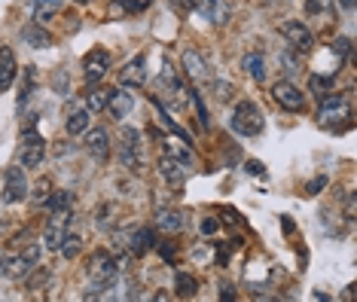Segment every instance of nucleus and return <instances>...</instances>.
Returning a JSON list of instances; mask_svg holds the SVG:
<instances>
[{
    "label": "nucleus",
    "instance_id": "44",
    "mask_svg": "<svg viewBox=\"0 0 357 302\" xmlns=\"http://www.w3.org/2000/svg\"><path fill=\"white\" fill-rule=\"evenodd\" d=\"M354 3H357V0H339V6H342V10H354Z\"/></svg>",
    "mask_w": 357,
    "mask_h": 302
},
{
    "label": "nucleus",
    "instance_id": "2",
    "mask_svg": "<svg viewBox=\"0 0 357 302\" xmlns=\"http://www.w3.org/2000/svg\"><path fill=\"white\" fill-rule=\"evenodd\" d=\"M321 122L327 128H336L339 122H348L351 119V104H348V95H333V92H327V95L321 98Z\"/></svg>",
    "mask_w": 357,
    "mask_h": 302
},
{
    "label": "nucleus",
    "instance_id": "22",
    "mask_svg": "<svg viewBox=\"0 0 357 302\" xmlns=\"http://www.w3.org/2000/svg\"><path fill=\"white\" fill-rule=\"evenodd\" d=\"M43 156H46V146L43 144H28L25 150H22V168L43 165Z\"/></svg>",
    "mask_w": 357,
    "mask_h": 302
},
{
    "label": "nucleus",
    "instance_id": "5",
    "mask_svg": "<svg viewBox=\"0 0 357 302\" xmlns=\"http://www.w3.org/2000/svg\"><path fill=\"white\" fill-rule=\"evenodd\" d=\"M3 205H19V201L28 199V181L22 168H10L3 177V192H0Z\"/></svg>",
    "mask_w": 357,
    "mask_h": 302
},
{
    "label": "nucleus",
    "instance_id": "36",
    "mask_svg": "<svg viewBox=\"0 0 357 302\" xmlns=\"http://www.w3.org/2000/svg\"><path fill=\"white\" fill-rule=\"evenodd\" d=\"M324 10H327V0H306V12L317 15V12H324Z\"/></svg>",
    "mask_w": 357,
    "mask_h": 302
},
{
    "label": "nucleus",
    "instance_id": "17",
    "mask_svg": "<svg viewBox=\"0 0 357 302\" xmlns=\"http://www.w3.org/2000/svg\"><path fill=\"white\" fill-rule=\"evenodd\" d=\"M183 74L190 76V80H205L208 76V65H205V58H201L196 49L183 52Z\"/></svg>",
    "mask_w": 357,
    "mask_h": 302
},
{
    "label": "nucleus",
    "instance_id": "25",
    "mask_svg": "<svg viewBox=\"0 0 357 302\" xmlns=\"http://www.w3.org/2000/svg\"><path fill=\"white\" fill-rule=\"evenodd\" d=\"M71 201H74V196L67 190H56L49 199H46V208H49V211H67Z\"/></svg>",
    "mask_w": 357,
    "mask_h": 302
},
{
    "label": "nucleus",
    "instance_id": "14",
    "mask_svg": "<svg viewBox=\"0 0 357 302\" xmlns=\"http://www.w3.org/2000/svg\"><path fill=\"white\" fill-rule=\"evenodd\" d=\"M15 74H19V65H15V56L10 46H0V92H6L13 86Z\"/></svg>",
    "mask_w": 357,
    "mask_h": 302
},
{
    "label": "nucleus",
    "instance_id": "40",
    "mask_svg": "<svg viewBox=\"0 0 357 302\" xmlns=\"http://www.w3.org/2000/svg\"><path fill=\"white\" fill-rule=\"evenodd\" d=\"M25 257H28V260H31V262H34V266H37V260H40V244H31L28 251H25Z\"/></svg>",
    "mask_w": 357,
    "mask_h": 302
},
{
    "label": "nucleus",
    "instance_id": "38",
    "mask_svg": "<svg viewBox=\"0 0 357 302\" xmlns=\"http://www.w3.org/2000/svg\"><path fill=\"white\" fill-rule=\"evenodd\" d=\"M217 229H220V223L211 220V217H208V220H201V232H205V235H214Z\"/></svg>",
    "mask_w": 357,
    "mask_h": 302
},
{
    "label": "nucleus",
    "instance_id": "7",
    "mask_svg": "<svg viewBox=\"0 0 357 302\" xmlns=\"http://www.w3.org/2000/svg\"><path fill=\"white\" fill-rule=\"evenodd\" d=\"M119 156H122V162H126V168H131V171L141 168V131H135V128L122 131Z\"/></svg>",
    "mask_w": 357,
    "mask_h": 302
},
{
    "label": "nucleus",
    "instance_id": "42",
    "mask_svg": "<svg viewBox=\"0 0 357 302\" xmlns=\"http://www.w3.org/2000/svg\"><path fill=\"white\" fill-rule=\"evenodd\" d=\"M247 171H251V174H260L263 165H260V162H247Z\"/></svg>",
    "mask_w": 357,
    "mask_h": 302
},
{
    "label": "nucleus",
    "instance_id": "35",
    "mask_svg": "<svg viewBox=\"0 0 357 302\" xmlns=\"http://www.w3.org/2000/svg\"><path fill=\"white\" fill-rule=\"evenodd\" d=\"M324 187H327V177H315V181L306 187V192H308V196H317V192H321Z\"/></svg>",
    "mask_w": 357,
    "mask_h": 302
},
{
    "label": "nucleus",
    "instance_id": "15",
    "mask_svg": "<svg viewBox=\"0 0 357 302\" xmlns=\"http://www.w3.org/2000/svg\"><path fill=\"white\" fill-rule=\"evenodd\" d=\"M107 110H110L116 119H126V116L135 110V98H131L126 89H113L110 92V101H107Z\"/></svg>",
    "mask_w": 357,
    "mask_h": 302
},
{
    "label": "nucleus",
    "instance_id": "8",
    "mask_svg": "<svg viewBox=\"0 0 357 302\" xmlns=\"http://www.w3.org/2000/svg\"><path fill=\"white\" fill-rule=\"evenodd\" d=\"M281 34L287 37V43H290L297 52H308V49L315 46L312 31L302 25V22H284V25H281Z\"/></svg>",
    "mask_w": 357,
    "mask_h": 302
},
{
    "label": "nucleus",
    "instance_id": "13",
    "mask_svg": "<svg viewBox=\"0 0 357 302\" xmlns=\"http://www.w3.org/2000/svg\"><path fill=\"white\" fill-rule=\"evenodd\" d=\"M159 174L165 177L172 187H181V183L186 181V162L177 159V156H165L159 162Z\"/></svg>",
    "mask_w": 357,
    "mask_h": 302
},
{
    "label": "nucleus",
    "instance_id": "10",
    "mask_svg": "<svg viewBox=\"0 0 357 302\" xmlns=\"http://www.w3.org/2000/svg\"><path fill=\"white\" fill-rule=\"evenodd\" d=\"M83 67H86V80L89 83H98L101 76L110 71V56L104 49H92L86 58H83Z\"/></svg>",
    "mask_w": 357,
    "mask_h": 302
},
{
    "label": "nucleus",
    "instance_id": "43",
    "mask_svg": "<svg viewBox=\"0 0 357 302\" xmlns=\"http://www.w3.org/2000/svg\"><path fill=\"white\" fill-rule=\"evenodd\" d=\"M348 220H354V196H348Z\"/></svg>",
    "mask_w": 357,
    "mask_h": 302
},
{
    "label": "nucleus",
    "instance_id": "37",
    "mask_svg": "<svg viewBox=\"0 0 357 302\" xmlns=\"http://www.w3.org/2000/svg\"><path fill=\"white\" fill-rule=\"evenodd\" d=\"M22 141H25V146H28V144H43V137L37 135L34 128H25V135H22Z\"/></svg>",
    "mask_w": 357,
    "mask_h": 302
},
{
    "label": "nucleus",
    "instance_id": "11",
    "mask_svg": "<svg viewBox=\"0 0 357 302\" xmlns=\"http://www.w3.org/2000/svg\"><path fill=\"white\" fill-rule=\"evenodd\" d=\"M144 83H147V61L144 56H138L119 71V86H144Z\"/></svg>",
    "mask_w": 357,
    "mask_h": 302
},
{
    "label": "nucleus",
    "instance_id": "34",
    "mask_svg": "<svg viewBox=\"0 0 357 302\" xmlns=\"http://www.w3.org/2000/svg\"><path fill=\"white\" fill-rule=\"evenodd\" d=\"M214 92H217V101H229L235 89H232L229 83H214Z\"/></svg>",
    "mask_w": 357,
    "mask_h": 302
},
{
    "label": "nucleus",
    "instance_id": "19",
    "mask_svg": "<svg viewBox=\"0 0 357 302\" xmlns=\"http://www.w3.org/2000/svg\"><path fill=\"white\" fill-rule=\"evenodd\" d=\"M242 67L251 74V80H257V83L266 80V61H263L260 52H247V56L242 58Z\"/></svg>",
    "mask_w": 357,
    "mask_h": 302
},
{
    "label": "nucleus",
    "instance_id": "28",
    "mask_svg": "<svg viewBox=\"0 0 357 302\" xmlns=\"http://www.w3.org/2000/svg\"><path fill=\"white\" fill-rule=\"evenodd\" d=\"M34 80H37L34 67H25V89H22V95H19V107H25V104H28V98H31V89H34Z\"/></svg>",
    "mask_w": 357,
    "mask_h": 302
},
{
    "label": "nucleus",
    "instance_id": "33",
    "mask_svg": "<svg viewBox=\"0 0 357 302\" xmlns=\"http://www.w3.org/2000/svg\"><path fill=\"white\" fill-rule=\"evenodd\" d=\"M330 76H317V74H312V92H324L327 95V89H330Z\"/></svg>",
    "mask_w": 357,
    "mask_h": 302
},
{
    "label": "nucleus",
    "instance_id": "27",
    "mask_svg": "<svg viewBox=\"0 0 357 302\" xmlns=\"http://www.w3.org/2000/svg\"><path fill=\"white\" fill-rule=\"evenodd\" d=\"M58 251L65 253L67 260H74L76 253H80V235H74V232H67V235H65V242H61Z\"/></svg>",
    "mask_w": 357,
    "mask_h": 302
},
{
    "label": "nucleus",
    "instance_id": "24",
    "mask_svg": "<svg viewBox=\"0 0 357 302\" xmlns=\"http://www.w3.org/2000/svg\"><path fill=\"white\" fill-rule=\"evenodd\" d=\"M25 40L34 46V49H49L52 46V37L43 31V25H34V28H25Z\"/></svg>",
    "mask_w": 357,
    "mask_h": 302
},
{
    "label": "nucleus",
    "instance_id": "6",
    "mask_svg": "<svg viewBox=\"0 0 357 302\" xmlns=\"http://www.w3.org/2000/svg\"><path fill=\"white\" fill-rule=\"evenodd\" d=\"M272 98H275L278 107H284V110H290V113H297V110L306 107V95H302V92L293 86V83H287V80L272 86Z\"/></svg>",
    "mask_w": 357,
    "mask_h": 302
},
{
    "label": "nucleus",
    "instance_id": "26",
    "mask_svg": "<svg viewBox=\"0 0 357 302\" xmlns=\"http://www.w3.org/2000/svg\"><path fill=\"white\" fill-rule=\"evenodd\" d=\"M107 101H110V92L95 89V92H89L86 104H89V110H92V113H98V110H107Z\"/></svg>",
    "mask_w": 357,
    "mask_h": 302
},
{
    "label": "nucleus",
    "instance_id": "39",
    "mask_svg": "<svg viewBox=\"0 0 357 302\" xmlns=\"http://www.w3.org/2000/svg\"><path fill=\"white\" fill-rule=\"evenodd\" d=\"M46 278H49V272H46V269H40V272L34 275V281H31V290H37L40 284H46Z\"/></svg>",
    "mask_w": 357,
    "mask_h": 302
},
{
    "label": "nucleus",
    "instance_id": "20",
    "mask_svg": "<svg viewBox=\"0 0 357 302\" xmlns=\"http://www.w3.org/2000/svg\"><path fill=\"white\" fill-rule=\"evenodd\" d=\"M31 266H34V262H31L25 253H19V257H13V260H3V275L6 278H25L31 272Z\"/></svg>",
    "mask_w": 357,
    "mask_h": 302
},
{
    "label": "nucleus",
    "instance_id": "29",
    "mask_svg": "<svg viewBox=\"0 0 357 302\" xmlns=\"http://www.w3.org/2000/svg\"><path fill=\"white\" fill-rule=\"evenodd\" d=\"M190 6L196 12H205V15H214L217 6H220V0H190Z\"/></svg>",
    "mask_w": 357,
    "mask_h": 302
},
{
    "label": "nucleus",
    "instance_id": "23",
    "mask_svg": "<svg viewBox=\"0 0 357 302\" xmlns=\"http://www.w3.org/2000/svg\"><path fill=\"white\" fill-rule=\"evenodd\" d=\"M174 290H177V296H183V299H190V296H196L199 293V281L192 275H186V272H181L174 278Z\"/></svg>",
    "mask_w": 357,
    "mask_h": 302
},
{
    "label": "nucleus",
    "instance_id": "45",
    "mask_svg": "<svg viewBox=\"0 0 357 302\" xmlns=\"http://www.w3.org/2000/svg\"><path fill=\"white\" fill-rule=\"evenodd\" d=\"M0 275H3V260H0Z\"/></svg>",
    "mask_w": 357,
    "mask_h": 302
},
{
    "label": "nucleus",
    "instance_id": "3",
    "mask_svg": "<svg viewBox=\"0 0 357 302\" xmlns=\"http://www.w3.org/2000/svg\"><path fill=\"white\" fill-rule=\"evenodd\" d=\"M116 260L110 257L107 251H95L92 253V260H89V278L95 281V296H98V290L101 287H107V284L116 278Z\"/></svg>",
    "mask_w": 357,
    "mask_h": 302
},
{
    "label": "nucleus",
    "instance_id": "9",
    "mask_svg": "<svg viewBox=\"0 0 357 302\" xmlns=\"http://www.w3.org/2000/svg\"><path fill=\"white\" fill-rule=\"evenodd\" d=\"M153 244H156V232H153L150 226H138V229H131L128 235H126V247L135 257H144V253H150L153 251Z\"/></svg>",
    "mask_w": 357,
    "mask_h": 302
},
{
    "label": "nucleus",
    "instance_id": "41",
    "mask_svg": "<svg viewBox=\"0 0 357 302\" xmlns=\"http://www.w3.org/2000/svg\"><path fill=\"white\" fill-rule=\"evenodd\" d=\"M159 253H162V260H172V257H174V247H172V244H162Z\"/></svg>",
    "mask_w": 357,
    "mask_h": 302
},
{
    "label": "nucleus",
    "instance_id": "32",
    "mask_svg": "<svg viewBox=\"0 0 357 302\" xmlns=\"http://www.w3.org/2000/svg\"><path fill=\"white\" fill-rule=\"evenodd\" d=\"M281 65H284V67H290L287 74H297V71H299V58H297V52H281Z\"/></svg>",
    "mask_w": 357,
    "mask_h": 302
},
{
    "label": "nucleus",
    "instance_id": "30",
    "mask_svg": "<svg viewBox=\"0 0 357 302\" xmlns=\"http://www.w3.org/2000/svg\"><path fill=\"white\" fill-rule=\"evenodd\" d=\"M333 52H336L339 58L351 56V37H336V40H333Z\"/></svg>",
    "mask_w": 357,
    "mask_h": 302
},
{
    "label": "nucleus",
    "instance_id": "31",
    "mask_svg": "<svg viewBox=\"0 0 357 302\" xmlns=\"http://www.w3.org/2000/svg\"><path fill=\"white\" fill-rule=\"evenodd\" d=\"M49 196H52V183H49V181H40V183H37V190H34V199L43 205V201L49 199Z\"/></svg>",
    "mask_w": 357,
    "mask_h": 302
},
{
    "label": "nucleus",
    "instance_id": "4",
    "mask_svg": "<svg viewBox=\"0 0 357 302\" xmlns=\"http://www.w3.org/2000/svg\"><path fill=\"white\" fill-rule=\"evenodd\" d=\"M71 208L67 211H52L49 223H46L43 229V247H49V251H58L61 242H65V235L71 232Z\"/></svg>",
    "mask_w": 357,
    "mask_h": 302
},
{
    "label": "nucleus",
    "instance_id": "21",
    "mask_svg": "<svg viewBox=\"0 0 357 302\" xmlns=\"http://www.w3.org/2000/svg\"><path fill=\"white\" fill-rule=\"evenodd\" d=\"M58 10H61V0H34V22L43 25V22H49Z\"/></svg>",
    "mask_w": 357,
    "mask_h": 302
},
{
    "label": "nucleus",
    "instance_id": "18",
    "mask_svg": "<svg viewBox=\"0 0 357 302\" xmlns=\"http://www.w3.org/2000/svg\"><path fill=\"white\" fill-rule=\"evenodd\" d=\"M65 126H67V135H83V131H89V126H92V116H89V110L76 107V110L67 113Z\"/></svg>",
    "mask_w": 357,
    "mask_h": 302
},
{
    "label": "nucleus",
    "instance_id": "12",
    "mask_svg": "<svg viewBox=\"0 0 357 302\" xmlns=\"http://www.w3.org/2000/svg\"><path fill=\"white\" fill-rule=\"evenodd\" d=\"M86 146H89V153H92V156H95L98 162H107V159H110V137H107L104 128H89Z\"/></svg>",
    "mask_w": 357,
    "mask_h": 302
},
{
    "label": "nucleus",
    "instance_id": "1",
    "mask_svg": "<svg viewBox=\"0 0 357 302\" xmlns=\"http://www.w3.org/2000/svg\"><path fill=\"white\" fill-rule=\"evenodd\" d=\"M263 126H266V119H263L260 107L251 104V101H242V104L235 107V113H232V128L244 137H257Z\"/></svg>",
    "mask_w": 357,
    "mask_h": 302
},
{
    "label": "nucleus",
    "instance_id": "16",
    "mask_svg": "<svg viewBox=\"0 0 357 302\" xmlns=\"http://www.w3.org/2000/svg\"><path fill=\"white\" fill-rule=\"evenodd\" d=\"M156 226L165 232H181L186 226V217H183V211H177V208H159Z\"/></svg>",
    "mask_w": 357,
    "mask_h": 302
},
{
    "label": "nucleus",
    "instance_id": "46",
    "mask_svg": "<svg viewBox=\"0 0 357 302\" xmlns=\"http://www.w3.org/2000/svg\"><path fill=\"white\" fill-rule=\"evenodd\" d=\"M74 3H89V0H74Z\"/></svg>",
    "mask_w": 357,
    "mask_h": 302
}]
</instances>
